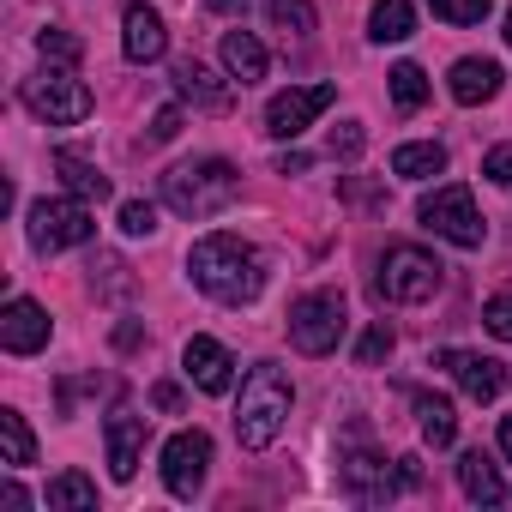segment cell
<instances>
[{"label":"cell","mask_w":512,"mask_h":512,"mask_svg":"<svg viewBox=\"0 0 512 512\" xmlns=\"http://www.w3.org/2000/svg\"><path fill=\"white\" fill-rule=\"evenodd\" d=\"M416 422H422V440H428V446H452V440H458V416H452V404L434 398V392H416Z\"/></svg>","instance_id":"cb8c5ba5"},{"label":"cell","mask_w":512,"mask_h":512,"mask_svg":"<svg viewBox=\"0 0 512 512\" xmlns=\"http://www.w3.org/2000/svg\"><path fill=\"white\" fill-rule=\"evenodd\" d=\"M121 49H127V61H133V67H145V61H163V49H169V31H163L157 7L133 0V7L121 13Z\"/></svg>","instance_id":"4fadbf2b"},{"label":"cell","mask_w":512,"mask_h":512,"mask_svg":"<svg viewBox=\"0 0 512 512\" xmlns=\"http://www.w3.org/2000/svg\"><path fill=\"white\" fill-rule=\"evenodd\" d=\"M55 169H61V181H67V193H79V199H109L115 187H109V175L97 169V163H85L79 151H55Z\"/></svg>","instance_id":"44dd1931"},{"label":"cell","mask_w":512,"mask_h":512,"mask_svg":"<svg viewBox=\"0 0 512 512\" xmlns=\"http://www.w3.org/2000/svg\"><path fill=\"white\" fill-rule=\"evenodd\" d=\"M175 133H181V109L169 103V109H157V115H151V145H169Z\"/></svg>","instance_id":"e575fe53"},{"label":"cell","mask_w":512,"mask_h":512,"mask_svg":"<svg viewBox=\"0 0 512 512\" xmlns=\"http://www.w3.org/2000/svg\"><path fill=\"white\" fill-rule=\"evenodd\" d=\"M386 79H392V103H398V109H422V103H428V73H422L416 61H398Z\"/></svg>","instance_id":"83f0119b"},{"label":"cell","mask_w":512,"mask_h":512,"mask_svg":"<svg viewBox=\"0 0 512 512\" xmlns=\"http://www.w3.org/2000/svg\"><path fill=\"white\" fill-rule=\"evenodd\" d=\"M175 91H181V103H193V109H205V115H223V109H229V85H223L211 67H199V61H181V67H175Z\"/></svg>","instance_id":"ac0fdd59"},{"label":"cell","mask_w":512,"mask_h":512,"mask_svg":"<svg viewBox=\"0 0 512 512\" xmlns=\"http://www.w3.org/2000/svg\"><path fill=\"white\" fill-rule=\"evenodd\" d=\"M97 506V482L79 476V470H61L49 482V512H91Z\"/></svg>","instance_id":"d4e9b609"},{"label":"cell","mask_w":512,"mask_h":512,"mask_svg":"<svg viewBox=\"0 0 512 512\" xmlns=\"http://www.w3.org/2000/svg\"><path fill=\"white\" fill-rule=\"evenodd\" d=\"M440 284H446V266L434 260V253L398 241V247H386V260H380L374 296H380V302H398V308H416V302H434Z\"/></svg>","instance_id":"277c9868"},{"label":"cell","mask_w":512,"mask_h":512,"mask_svg":"<svg viewBox=\"0 0 512 512\" xmlns=\"http://www.w3.org/2000/svg\"><path fill=\"white\" fill-rule=\"evenodd\" d=\"M500 79H506L500 61H488V55H464V61L452 67L446 85H452V97H458L464 109H476V103H494V97H500Z\"/></svg>","instance_id":"2e32d148"},{"label":"cell","mask_w":512,"mask_h":512,"mask_svg":"<svg viewBox=\"0 0 512 512\" xmlns=\"http://www.w3.org/2000/svg\"><path fill=\"white\" fill-rule=\"evenodd\" d=\"M350 314H344V296L338 290H308L296 308H290V344L302 356H332L338 338H344Z\"/></svg>","instance_id":"52a82bcc"},{"label":"cell","mask_w":512,"mask_h":512,"mask_svg":"<svg viewBox=\"0 0 512 512\" xmlns=\"http://www.w3.org/2000/svg\"><path fill=\"white\" fill-rule=\"evenodd\" d=\"M488 7H494V0H434V19H446V25H482Z\"/></svg>","instance_id":"4dcf8cb0"},{"label":"cell","mask_w":512,"mask_h":512,"mask_svg":"<svg viewBox=\"0 0 512 512\" xmlns=\"http://www.w3.org/2000/svg\"><path fill=\"white\" fill-rule=\"evenodd\" d=\"M205 470H211V434L199 428H181L169 446H163V488L175 500H193L205 488Z\"/></svg>","instance_id":"30bf717a"},{"label":"cell","mask_w":512,"mask_h":512,"mask_svg":"<svg viewBox=\"0 0 512 512\" xmlns=\"http://www.w3.org/2000/svg\"><path fill=\"white\" fill-rule=\"evenodd\" d=\"M416 217H422V229H434L440 241H452V247H482V217H476V199H470V187H434L422 205H416Z\"/></svg>","instance_id":"ba28073f"},{"label":"cell","mask_w":512,"mask_h":512,"mask_svg":"<svg viewBox=\"0 0 512 512\" xmlns=\"http://www.w3.org/2000/svg\"><path fill=\"white\" fill-rule=\"evenodd\" d=\"M25 109L37 115V121H49V127H73V121H85L91 115V91H85V79H73V67H43L37 79H25Z\"/></svg>","instance_id":"8992f818"},{"label":"cell","mask_w":512,"mask_h":512,"mask_svg":"<svg viewBox=\"0 0 512 512\" xmlns=\"http://www.w3.org/2000/svg\"><path fill=\"white\" fill-rule=\"evenodd\" d=\"M266 43L260 37H253V31H229L223 37V73L235 79V85H260L266 79Z\"/></svg>","instance_id":"d6986e66"},{"label":"cell","mask_w":512,"mask_h":512,"mask_svg":"<svg viewBox=\"0 0 512 512\" xmlns=\"http://www.w3.org/2000/svg\"><path fill=\"white\" fill-rule=\"evenodd\" d=\"M37 49H43V61H55V67H73V61L85 55V43H79L73 31H61V25L37 31Z\"/></svg>","instance_id":"f1b7e54d"},{"label":"cell","mask_w":512,"mask_h":512,"mask_svg":"<svg viewBox=\"0 0 512 512\" xmlns=\"http://www.w3.org/2000/svg\"><path fill=\"white\" fill-rule=\"evenodd\" d=\"M235 193H241V175H235V163H223V157L175 163V169L163 175V199H169V211H181V217H217Z\"/></svg>","instance_id":"3957f363"},{"label":"cell","mask_w":512,"mask_h":512,"mask_svg":"<svg viewBox=\"0 0 512 512\" xmlns=\"http://www.w3.org/2000/svg\"><path fill=\"white\" fill-rule=\"evenodd\" d=\"M49 308H37L31 296H13L7 302V314H0V344H7L13 356H37L43 344H49Z\"/></svg>","instance_id":"7c38bea8"},{"label":"cell","mask_w":512,"mask_h":512,"mask_svg":"<svg viewBox=\"0 0 512 512\" xmlns=\"http://www.w3.org/2000/svg\"><path fill=\"white\" fill-rule=\"evenodd\" d=\"M332 85H290V91H278L272 103H266V133L272 139H302L326 109H332Z\"/></svg>","instance_id":"9c48e42d"},{"label":"cell","mask_w":512,"mask_h":512,"mask_svg":"<svg viewBox=\"0 0 512 512\" xmlns=\"http://www.w3.org/2000/svg\"><path fill=\"white\" fill-rule=\"evenodd\" d=\"M290 380H284V368L278 362H260L247 380H241V404H235V440L247 446V452H266L278 434H284V422H290Z\"/></svg>","instance_id":"7a4b0ae2"},{"label":"cell","mask_w":512,"mask_h":512,"mask_svg":"<svg viewBox=\"0 0 512 512\" xmlns=\"http://www.w3.org/2000/svg\"><path fill=\"white\" fill-rule=\"evenodd\" d=\"M500 452L512 458V416H500Z\"/></svg>","instance_id":"60d3db41"},{"label":"cell","mask_w":512,"mask_h":512,"mask_svg":"<svg viewBox=\"0 0 512 512\" xmlns=\"http://www.w3.org/2000/svg\"><path fill=\"white\" fill-rule=\"evenodd\" d=\"M103 440H109V476H115V482H133V476H139V452H145V416L115 410V416L103 422Z\"/></svg>","instance_id":"5bb4252c"},{"label":"cell","mask_w":512,"mask_h":512,"mask_svg":"<svg viewBox=\"0 0 512 512\" xmlns=\"http://www.w3.org/2000/svg\"><path fill=\"white\" fill-rule=\"evenodd\" d=\"M440 169H446V145H434V139H416V145H398L392 151V175L398 181H428Z\"/></svg>","instance_id":"7402d4cb"},{"label":"cell","mask_w":512,"mask_h":512,"mask_svg":"<svg viewBox=\"0 0 512 512\" xmlns=\"http://www.w3.org/2000/svg\"><path fill=\"white\" fill-rule=\"evenodd\" d=\"M25 235H31L37 253H61V247H85V241L97 235V217L85 211L79 193H67V199H37V205L25 211Z\"/></svg>","instance_id":"5b68a950"},{"label":"cell","mask_w":512,"mask_h":512,"mask_svg":"<svg viewBox=\"0 0 512 512\" xmlns=\"http://www.w3.org/2000/svg\"><path fill=\"white\" fill-rule=\"evenodd\" d=\"M392 344H398V338H392V326H386V320H380V326H368V332H362V344H356V368H380V362L392 356Z\"/></svg>","instance_id":"f546056e"},{"label":"cell","mask_w":512,"mask_h":512,"mask_svg":"<svg viewBox=\"0 0 512 512\" xmlns=\"http://www.w3.org/2000/svg\"><path fill=\"white\" fill-rule=\"evenodd\" d=\"M302 169H308V157H302V151H284V157H278V175H302Z\"/></svg>","instance_id":"f35d334b"},{"label":"cell","mask_w":512,"mask_h":512,"mask_svg":"<svg viewBox=\"0 0 512 512\" xmlns=\"http://www.w3.org/2000/svg\"><path fill=\"white\" fill-rule=\"evenodd\" d=\"M205 7H211V13H241L247 0H205Z\"/></svg>","instance_id":"ab89813d"},{"label":"cell","mask_w":512,"mask_h":512,"mask_svg":"<svg viewBox=\"0 0 512 512\" xmlns=\"http://www.w3.org/2000/svg\"><path fill=\"white\" fill-rule=\"evenodd\" d=\"M344 482H350V494L368 500V506H380V500L398 494V482H392V470H386L380 452H350V458H344Z\"/></svg>","instance_id":"e0dca14e"},{"label":"cell","mask_w":512,"mask_h":512,"mask_svg":"<svg viewBox=\"0 0 512 512\" xmlns=\"http://www.w3.org/2000/svg\"><path fill=\"white\" fill-rule=\"evenodd\" d=\"M482 175H488L494 187H512V145H494V151L482 157Z\"/></svg>","instance_id":"836d02e7"},{"label":"cell","mask_w":512,"mask_h":512,"mask_svg":"<svg viewBox=\"0 0 512 512\" xmlns=\"http://www.w3.org/2000/svg\"><path fill=\"white\" fill-rule=\"evenodd\" d=\"M187 278L217 296V302H253L266 290V260H260V247L241 241V235H199L193 253H187Z\"/></svg>","instance_id":"6da1fadb"},{"label":"cell","mask_w":512,"mask_h":512,"mask_svg":"<svg viewBox=\"0 0 512 512\" xmlns=\"http://www.w3.org/2000/svg\"><path fill=\"white\" fill-rule=\"evenodd\" d=\"M0 506H13V512H25V506H31V494H25L19 482H7V488H0Z\"/></svg>","instance_id":"8d00e7d4"},{"label":"cell","mask_w":512,"mask_h":512,"mask_svg":"<svg viewBox=\"0 0 512 512\" xmlns=\"http://www.w3.org/2000/svg\"><path fill=\"white\" fill-rule=\"evenodd\" d=\"M0 452H7L13 470H19V464H37V434L25 428L19 410H0Z\"/></svg>","instance_id":"484cf974"},{"label":"cell","mask_w":512,"mask_h":512,"mask_svg":"<svg viewBox=\"0 0 512 512\" xmlns=\"http://www.w3.org/2000/svg\"><path fill=\"white\" fill-rule=\"evenodd\" d=\"M416 31V7L410 0H374V13H368V37L374 43H404Z\"/></svg>","instance_id":"603a6c76"},{"label":"cell","mask_w":512,"mask_h":512,"mask_svg":"<svg viewBox=\"0 0 512 512\" xmlns=\"http://www.w3.org/2000/svg\"><path fill=\"white\" fill-rule=\"evenodd\" d=\"M506 43H512V7H506Z\"/></svg>","instance_id":"b9f144b4"},{"label":"cell","mask_w":512,"mask_h":512,"mask_svg":"<svg viewBox=\"0 0 512 512\" xmlns=\"http://www.w3.org/2000/svg\"><path fill=\"white\" fill-rule=\"evenodd\" d=\"M266 7H272V25L284 37H314V25H320L314 0H266Z\"/></svg>","instance_id":"4316f807"},{"label":"cell","mask_w":512,"mask_h":512,"mask_svg":"<svg viewBox=\"0 0 512 512\" xmlns=\"http://www.w3.org/2000/svg\"><path fill=\"white\" fill-rule=\"evenodd\" d=\"M181 368H187V380H193L199 392H211V398H223V392L235 386V356H229L217 338H187Z\"/></svg>","instance_id":"8fae6325"},{"label":"cell","mask_w":512,"mask_h":512,"mask_svg":"<svg viewBox=\"0 0 512 512\" xmlns=\"http://www.w3.org/2000/svg\"><path fill=\"white\" fill-rule=\"evenodd\" d=\"M440 368H452V380L476 398V404H494L500 398V386H506V368L494 362V356H470V350H446L440 356Z\"/></svg>","instance_id":"9a60e30c"},{"label":"cell","mask_w":512,"mask_h":512,"mask_svg":"<svg viewBox=\"0 0 512 512\" xmlns=\"http://www.w3.org/2000/svg\"><path fill=\"white\" fill-rule=\"evenodd\" d=\"M151 404H157V410H169V416H175V410H181V392H175V386H157V392H151Z\"/></svg>","instance_id":"74e56055"},{"label":"cell","mask_w":512,"mask_h":512,"mask_svg":"<svg viewBox=\"0 0 512 512\" xmlns=\"http://www.w3.org/2000/svg\"><path fill=\"white\" fill-rule=\"evenodd\" d=\"M458 488H464L476 506H500V500H506V482H500V470L488 464V452H464V458H458Z\"/></svg>","instance_id":"ffe728a7"},{"label":"cell","mask_w":512,"mask_h":512,"mask_svg":"<svg viewBox=\"0 0 512 512\" xmlns=\"http://www.w3.org/2000/svg\"><path fill=\"white\" fill-rule=\"evenodd\" d=\"M121 229H127V235H151V229H157V205L127 199V205H121Z\"/></svg>","instance_id":"d6a6232c"},{"label":"cell","mask_w":512,"mask_h":512,"mask_svg":"<svg viewBox=\"0 0 512 512\" xmlns=\"http://www.w3.org/2000/svg\"><path fill=\"white\" fill-rule=\"evenodd\" d=\"M482 326H488L500 344H512V296H494V302H482Z\"/></svg>","instance_id":"1f68e13d"},{"label":"cell","mask_w":512,"mask_h":512,"mask_svg":"<svg viewBox=\"0 0 512 512\" xmlns=\"http://www.w3.org/2000/svg\"><path fill=\"white\" fill-rule=\"evenodd\" d=\"M368 139H362V127L356 121H344V127H332V157H356Z\"/></svg>","instance_id":"d590c367"}]
</instances>
